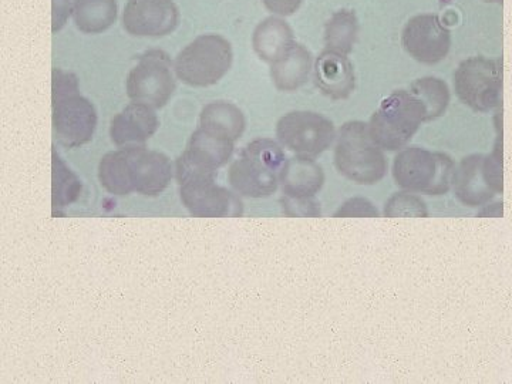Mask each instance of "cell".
Instances as JSON below:
<instances>
[{"label":"cell","mask_w":512,"mask_h":384,"mask_svg":"<svg viewBox=\"0 0 512 384\" xmlns=\"http://www.w3.org/2000/svg\"><path fill=\"white\" fill-rule=\"evenodd\" d=\"M53 136L66 148L92 141L97 128V111L79 92V80L73 73L53 69Z\"/></svg>","instance_id":"obj_1"},{"label":"cell","mask_w":512,"mask_h":384,"mask_svg":"<svg viewBox=\"0 0 512 384\" xmlns=\"http://www.w3.org/2000/svg\"><path fill=\"white\" fill-rule=\"evenodd\" d=\"M281 144L256 138L229 167L228 180L238 194L249 198L271 197L279 185V171L286 157Z\"/></svg>","instance_id":"obj_2"},{"label":"cell","mask_w":512,"mask_h":384,"mask_svg":"<svg viewBox=\"0 0 512 384\" xmlns=\"http://www.w3.org/2000/svg\"><path fill=\"white\" fill-rule=\"evenodd\" d=\"M335 165L340 174L355 184L379 183L387 173L382 148L370 136L363 121H348L336 136Z\"/></svg>","instance_id":"obj_3"},{"label":"cell","mask_w":512,"mask_h":384,"mask_svg":"<svg viewBox=\"0 0 512 384\" xmlns=\"http://www.w3.org/2000/svg\"><path fill=\"white\" fill-rule=\"evenodd\" d=\"M423 123H427L424 104L410 90H397L382 101L367 126L382 150L400 151L412 141Z\"/></svg>","instance_id":"obj_4"},{"label":"cell","mask_w":512,"mask_h":384,"mask_svg":"<svg viewBox=\"0 0 512 384\" xmlns=\"http://www.w3.org/2000/svg\"><path fill=\"white\" fill-rule=\"evenodd\" d=\"M456 164L447 154L423 147H404L393 163V178L400 188L427 195H444L453 187Z\"/></svg>","instance_id":"obj_5"},{"label":"cell","mask_w":512,"mask_h":384,"mask_svg":"<svg viewBox=\"0 0 512 384\" xmlns=\"http://www.w3.org/2000/svg\"><path fill=\"white\" fill-rule=\"evenodd\" d=\"M234 62L231 43L208 33L192 40L174 60L178 80L191 87H210L224 79Z\"/></svg>","instance_id":"obj_6"},{"label":"cell","mask_w":512,"mask_h":384,"mask_svg":"<svg viewBox=\"0 0 512 384\" xmlns=\"http://www.w3.org/2000/svg\"><path fill=\"white\" fill-rule=\"evenodd\" d=\"M458 99L478 113H487L503 97V64L485 57L464 60L454 73Z\"/></svg>","instance_id":"obj_7"},{"label":"cell","mask_w":512,"mask_h":384,"mask_svg":"<svg viewBox=\"0 0 512 384\" xmlns=\"http://www.w3.org/2000/svg\"><path fill=\"white\" fill-rule=\"evenodd\" d=\"M174 64L163 50H148L128 73L126 90L134 103L161 109L177 89Z\"/></svg>","instance_id":"obj_8"},{"label":"cell","mask_w":512,"mask_h":384,"mask_svg":"<svg viewBox=\"0 0 512 384\" xmlns=\"http://www.w3.org/2000/svg\"><path fill=\"white\" fill-rule=\"evenodd\" d=\"M335 124L315 111H291L276 124L279 144L296 156L318 157L336 141Z\"/></svg>","instance_id":"obj_9"},{"label":"cell","mask_w":512,"mask_h":384,"mask_svg":"<svg viewBox=\"0 0 512 384\" xmlns=\"http://www.w3.org/2000/svg\"><path fill=\"white\" fill-rule=\"evenodd\" d=\"M402 42L406 52L417 62L436 64L450 52L451 35L439 16L424 13L406 23Z\"/></svg>","instance_id":"obj_10"},{"label":"cell","mask_w":512,"mask_h":384,"mask_svg":"<svg viewBox=\"0 0 512 384\" xmlns=\"http://www.w3.org/2000/svg\"><path fill=\"white\" fill-rule=\"evenodd\" d=\"M217 178L180 184V197L191 215L200 218L241 217L244 205L238 195L215 183Z\"/></svg>","instance_id":"obj_11"},{"label":"cell","mask_w":512,"mask_h":384,"mask_svg":"<svg viewBox=\"0 0 512 384\" xmlns=\"http://www.w3.org/2000/svg\"><path fill=\"white\" fill-rule=\"evenodd\" d=\"M180 12L173 0H127L123 28L136 37H163L173 33Z\"/></svg>","instance_id":"obj_12"},{"label":"cell","mask_w":512,"mask_h":384,"mask_svg":"<svg viewBox=\"0 0 512 384\" xmlns=\"http://www.w3.org/2000/svg\"><path fill=\"white\" fill-rule=\"evenodd\" d=\"M124 150L134 192L147 197L161 194L173 178V165L168 157L160 151L148 150L146 146L127 147Z\"/></svg>","instance_id":"obj_13"},{"label":"cell","mask_w":512,"mask_h":384,"mask_svg":"<svg viewBox=\"0 0 512 384\" xmlns=\"http://www.w3.org/2000/svg\"><path fill=\"white\" fill-rule=\"evenodd\" d=\"M158 127L156 109L133 101L111 120V141L119 148L146 146Z\"/></svg>","instance_id":"obj_14"},{"label":"cell","mask_w":512,"mask_h":384,"mask_svg":"<svg viewBox=\"0 0 512 384\" xmlns=\"http://www.w3.org/2000/svg\"><path fill=\"white\" fill-rule=\"evenodd\" d=\"M453 191L467 207H484L495 197L493 185L485 173V156L473 154L461 160L454 171Z\"/></svg>","instance_id":"obj_15"},{"label":"cell","mask_w":512,"mask_h":384,"mask_svg":"<svg viewBox=\"0 0 512 384\" xmlns=\"http://www.w3.org/2000/svg\"><path fill=\"white\" fill-rule=\"evenodd\" d=\"M313 70L316 86L329 99H348L355 90V67L346 55L323 50Z\"/></svg>","instance_id":"obj_16"},{"label":"cell","mask_w":512,"mask_h":384,"mask_svg":"<svg viewBox=\"0 0 512 384\" xmlns=\"http://www.w3.org/2000/svg\"><path fill=\"white\" fill-rule=\"evenodd\" d=\"M234 148V141L198 127L192 133L181 157L194 167L210 173H218V170L231 160Z\"/></svg>","instance_id":"obj_17"},{"label":"cell","mask_w":512,"mask_h":384,"mask_svg":"<svg viewBox=\"0 0 512 384\" xmlns=\"http://www.w3.org/2000/svg\"><path fill=\"white\" fill-rule=\"evenodd\" d=\"M325 184L322 165L312 157L288 158L279 171V185L286 197H315Z\"/></svg>","instance_id":"obj_18"},{"label":"cell","mask_w":512,"mask_h":384,"mask_svg":"<svg viewBox=\"0 0 512 384\" xmlns=\"http://www.w3.org/2000/svg\"><path fill=\"white\" fill-rule=\"evenodd\" d=\"M293 30L284 19L266 18L256 26L252 46L259 59L272 64L285 56L295 45Z\"/></svg>","instance_id":"obj_19"},{"label":"cell","mask_w":512,"mask_h":384,"mask_svg":"<svg viewBox=\"0 0 512 384\" xmlns=\"http://www.w3.org/2000/svg\"><path fill=\"white\" fill-rule=\"evenodd\" d=\"M312 67L311 50L301 43H295L285 56L271 64L272 83L281 92H295L308 82Z\"/></svg>","instance_id":"obj_20"},{"label":"cell","mask_w":512,"mask_h":384,"mask_svg":"<svg viewBox=\"0 0 512 384\" xmlns=\"http://www.w3.org/2000/svg\"><path fill=\"white\" fill-rule=\"evenodd\" d=\"M244 113L229 101H212L201 111L200 127L212 134H217L231 141H238L244 134Z\"/></svg>","instance_id":"obj_21"},{"label":"cell","mask_w":512,"mask_h":384,"mask_svg":"<svg viewBox=\"0 0 512 384\" xmlns=\"http://www.w3.org/2000/svg\"><path fill=\"white\" fill-rule=\"evenodd\" d=\"M117 0H79L73 12L76 28L86 35H99L116 23Z\"/></svg>","instance_id":"obj_22"},{"label":"cell","mask_w":512,"mask_h":384,"mask_svg":"<svg viewBox=\"0 0 512 384\" xmlns=\"http://www.w3.org/2000/svg\"><path fill=\"white\" fill-rule=\"evenodd\" d=\"M359 35V20L353 10L333 13L325 26V50L349 56Z\"/></svg>","instance_id":"obj_23"},{"label":"cell","mask_w":512,"mask_h":384,"mask_svg":"<svg viewBox=\"0 0 512 384\" xmlns=\"http://www.w3.org/2000/svg\"><path fill=\"white\" fill-rule=\"evenodd\" d=\"M99 180L110 194L123 197V195L134 192L130 177V165H128L127 153L124 148L111 151L101 158Z\"/></svg>","instance_id":"obj_24"},{"label":"cell","mask_w":512,"mask_h":384,"mask_svg":"<svg viewBox=\"0 0 512 384\" xmlns=\"http://www.w3.org/2000/svg\"><path fill=\"white\" fill-rule=\"evenodd\" d=\"M53 188H52V204L53 214L56 211L69 207L79 198L82 191V183L79 178L74 175L73 171L67 167L66 163L60 158L56 150H53Z\"/></svg>","instance_id":"obj_25"},{"label":"cell","mask_w":512,"mask_h":384,"mask_svg":"<svg viewBox=\"0 0 512 384\" xmlns=\"http://www.w3.org/2000/svg\"><path fill=\"white\" fill-rule=\"evenodd\" d=\"M410 92L426 107L427 123L443 116L450 104V90L447 83L437 77H423L416 80L410 86Z\"/></svg>","instance_id":"obj_26"},{"label":"cell","mask_w":512,"mask_h":384,"mask_svg":"<svg viewBox=\"0 0 512 384\" xmlns=\"http://www.w3.org/2000/svg\"><path fill=\"white\" fill-rule=\"evenodd\" d=\"M386 217H427L426 202L412 192H397L384 205Z\"/></svg>","instance_id":"obj_27"},{"label":"cell","mask_w":512,"mask_h":384,"mask_svg":"<svg viewBox=\"0 0 512 384\" xmlns=\"http://www.w3.org/2000/svg\"><path fill=\"white\" fill-rule=\"evenodd\" d=\"M282 210L288 217H319L320 204L315 197L292 198L286 197L281 200Z\"/></svg>","instance_id":"obj_28"},{"label":"cell","mask_w":512,"mask_h":384,"mask_svg":"<svg viewBox=\"0 0 512 384\" xmlns=\"http://www.w3.org/2000/svg\"><path fill=\"white\" fill-rule=\"evenodd\" d=\"M335 217H379V211L375 205L366 198H352L346 201L338 211Z\"/></svg>","instance_id":"obj_29"},{"label":"cell","mask_w":512,"mask_h":384,"mask_svg":"<svg viewBox=\"0 0 512 384\" xmlns=\"http://www.w3.org/2000/svg\"><path fill=\"white\" fill-rule=\"evenodd\" d=\"M79 0H52V32L57 33L64 28L67 20L73 15Z\"/></svg>","instance_id":"obj_30"},{"label":"cell","mask_w":512,"mask_h":384,"mask_svg":"<svg viewBox=\"0 0 512 384\" xmlns=\"http://www.w3.org/2000/svg\"><path fill=\"white\" fill-rule=\"evenodd\" d=\"M269 12L278 16H291L301 8L303 0H262Z\"/></svg>","instance_id":"obj_31"},{"label":"cell","mask_w":512,"mask_h":384,"mask_svg":"<svg viewBox=\"0 0 512 384\" xmlns=\"http://www.w3.org/2000/svg\"><path fill=\"white\" fill-rule=\"evenodd\" d=\"M485 2H503V0H485Z\"/></svg>","instance_id":"obj_32"}]
</instances>
